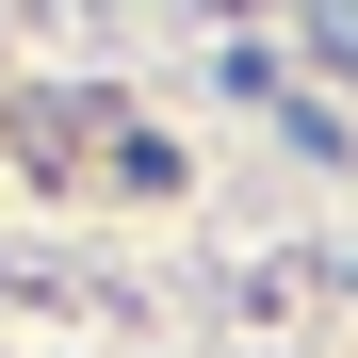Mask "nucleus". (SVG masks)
Instances as JSON below:
<instances>
[{
    "label": "nucleus",
    "instance_id": "nucleus-1",
    "mask_svg": "<svg viewBox=\"0 0 358 358\" xmlns=\"http://www.w3.org/2000/svg\"><path fill=\"white\" fill-rule=\"evenodd\" d=\"M310 49H326V66L358 82V0H310Z\"/></svg>",
    "mask_w": 358,
    "mask_h": 358
}]
</instances>
